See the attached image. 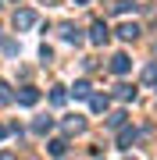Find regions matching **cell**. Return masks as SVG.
Returning <instances> with one entry per match:
<instances>
[{"mask_svg":"<svg viewBox=\"0 0 157 160\" xmlns=\"http://www.w3.org/2000/svg\"><path fill=\"white\" fill-rule=\"evenodd\" d=\"M128 68H132V61H128L125 53H114V57H111V71H114V75H125Z\"/></svg>","mask_w":157,"mask_h":160,"instance_id":"obj_1","label":"cell"},{"mask_svg":"<svg viewBox=\"0 0 157 160\" xmlns=\"http://www.w3.org/2000/svg\"><path fill=\"white\" fill-rule=\"evenodd\" d=\"M32 25H36V14L32 11H18L14 14V29H32Z\"/></svg>","mask_w":157,"mask_h":160,"instance_id":"obj_2","label":"cell"},{"mask_svg":"<svg viewBox=\"0 0 157 160\" xmlns=\"http://www.w3.org/2000/svg\"><path fill=\"white\" fill-rule=\"evenodd\" d=\"M89 39H93V43H107V25H104V22H97V25H93V32H89Z\"/></svg>","mask_w":157,"mask_h":160,"instance_id":"obj_3","label":"cell"},{"mask_svg":"<svg viewBox=\"0 0 157 160\" xmlns=\"http://www.w3.org/2000/svg\"><path fill=\"white\" fill-rule=\"evenodd\" d=\"M36 100H39V92H36V89H22V92H18V103H25V107H32Z\"/></svg>","mask_w":157,"mask_h":160,"instance_id":"obj_4","label":"cell"},{"mask_svg":"<svg viewBox=\"0 0 157 160\" xmlns=\"http://www.w3.org/2000/svg\"><path fill=\"white\" fill-rule=\"evenodd\" d=\"M118 36H122V39H136V36H139V29H136L132 22H125L122 29H118Z\"/></svg>","mask_w":157,"mask_h":160,"instance_id":"obj_5","label":"cell"},{"mask_svg":"<svg viewBox=\"0 0 157 160\" xmlns=\"http://www.w3.org/2000/svg\"><path fill=\"white\" fill-rule=\"evenodd\" d=\"M61 32H64L68 43H79V29H75V25H61Z\"/></svg>","mask_w":157,"mask_h":160,"instance_id":"obj_6","label":"cell"},{"mask_svg":"<svg viewBox=\"0 0 157 160\" xmlns=\"http://www.w3.org/2000/svg\"><path fill=\"white\" fill-rule=\"evenodd\" d=\"M118 142H122V146L128 149V146L136 142V128H125V132H122V139H118Z\"/></svg>","mask_w":157,"mask_h":160,"instance_id":"obj_7","label":"cell"},{"mask_svg":"<svg viewBox=\"0 0 157 160\" xmlns=\"http://www.w3.org/2000/svg\"><path fill=\"white\" fill-rule=\"evenodd\" d=\"M118 96H122V100H132L136 89H132V86H118Z\"/></svg>","mask_w":157,"mask_h":160,"instance_id":"obj_8","label":"cell"},{"mask_svg":"<svg viewBox=\"0 0 157 160\" xmlns=\"http://www.w3.org/2000/svg\"><path fill=\"white\" fill-rule=\"evenodd\" d=\"M75 96H89V82H75Z\"/></svg>","mask_w":157,"mask_h":160,"instance_id":"obj_9","label":"cell"},{"mask_svg":"<svg viewBox=\"0 0 157 160\" xmlns=\"http://www.w3.org/2000/svg\"><path fill=\"white\" fill-rule=\"evenodd\" d=\"M50 125H54V121H50V118H39V121H36V125H32V128H36V132H47Z\"/></svg>","mask_w":157,"mask_h":160,"instance_id":"obj_10","label":"cell"},{"mask_svg":"<svg viewBox=\"0 0 157 160\" xmlns=\"http://www.w3.org/2000/svg\"><path fill=\"white\" fill-rule=\"evenodd\" d=\"M50 153H54V157L64 153V142H61V139H54V142H50Z\"/></svg>","mask_w":157,"mask_h":160,"instance_id":"obj_11","label":"cell"},{"mask_svg":"<svg viewBox=\"0 0 157 160\" xmlns=\"http://www.w3.org/2000/svg\"><path fill=\"white\" fill-rule=\"evenodd\" d=\"M93 110H107V96H93Z\"/></svg>","mask_w":157,"mask_h":160,"instance_id":"obj_12","label":"cell"},{"mask_svg":"<svg viewBox=\"0 0 157 160\" xmlns=\"http://www.w3.org/2000/svg\"><path fill=\"white\" fill-rule=\"evenodd\" d=\"M0 139H4V125H0Z\"/></svg>","mask_w":157,"mask_h":160,"instance_id":"obj_13","label":"cell"},{"mask_svg":"<svg viewBox=\"0 0 157 160\" xmlns=\"http://www.w3.org/2000/svg\"><path fill=\"white\" fill-rule=\"evenodd\" d=\"M82 4H89V0H82Z\"/></svg>","mask_w":157,"mask_h":160,"instance_id":"obj_14","label":"cell"}]
</instances>
